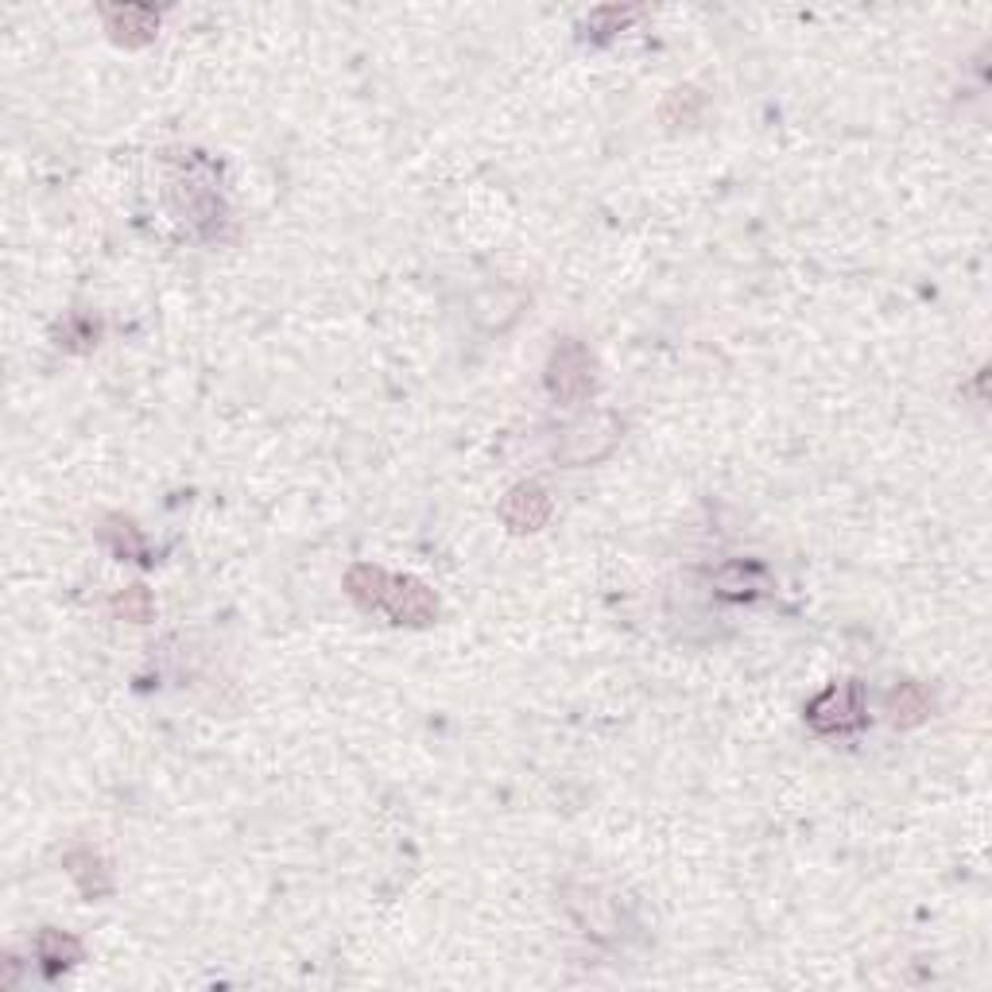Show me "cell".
Masks as SVG:
<instances>
[{"instance_id": "52a82bcc", "label": "cell", "mask_w": 992, "mask_h": 992, "mask_svg": "<svg viewBox=\"0 0 992 992\" xmlns=\"http://www.w3.org/2000/svg\"><path fill=\"white\" fill-rule=\"evenodd\" d=\"M888 710H891V721H896V725H904V729H907V725H919V721H923L926 713H931V698H926L923 686L904 683L896 694H891Z\"/></svg>"}, {"instance_id": "8992f818", "label": "cell", "mask_w": 992, "mask_h": 992, "mask_svg": "<svg viewBox=\"0 0 992 992\" xmlns=\"http://www.w3.org/2000/svg\"><path fill=\"white\" fill-rule=\"evenodd\" d=\"M388 582H392V578H388L385 570H377V566H353L350 578H345V590H350L353 601L373 609V605H385Z\"/></svg>"}, {"instance_id": "5b68a950", "label": "cell", "mask_w": 992, "mask_h": 992, "mask_svg": "<svg viewBox=\"0 0 992 992\" xmlns=\"http://www.w3.org/2000/svg\"><path fill=\"white\" fill-rule=\"evenodd\" d=\"M105 16H109V32L129 47L147 44L155 35V24H160V16L152 9H137V4H129V9H105Z\"/></svg>"}, {"instance_id": "3957f363", "label": "cell", "mask_w": 992, "mask_h": 992, "mask_svg": "<svg viewBox=\"0 0 992 992\" xmlns=\"http://www.w3.org/2000/svg\"><path fill=\"white\" fill-rule=\"evenodd\" d=\"M385 605L400 625H430L438 613L435 593H430L423 582H415V578H395V582H388Z\"/></svg>"}, {"instance_id": "9c48e42d", "label": "cell", "mask_w": 992, "mask_h": 992, "mask_svg": "<svg viewBox=\"0 0 992 992\" xmlns=\"http://www.w3.org/2000/svg\"><path fill=\"white\" fill-rule=\"evenodd\" d=\"M102 535H105V543H113V551H117L120 558H140V555H144V540H140L137 528H132L129 520H120V516L105 520Z\"/></svg>"}, {"instance_id": "30bf717a", "label": "cell", "mask_w": 992, "mask_h": 992, "mask_svg": "<svg viewBox=\"0 0 992 992\" xmlns=\"http://www.w3.org/2000/svg\"><path fill=\"white\" fill-rule=\"evenodd\" d=\"M117 613L125 616V621H147V613H152V601H147V593L140 590V586H132V590H125L117 598Z\"/></svg>"}, {"instance_id": "ba28073f", "label": "cell", "mask_w": 992, "mask_h": 992, "mask_svg": "<svg viewBox=\"0 0 992 992\" xmlns=\"http://www.w3.org/2000/svg\"><path fill=\"white\" fill-rule=\"evenodd\" d=\"M39 958H44L51 969H59V966H70V961L82 958V946H78L70 934L44 931V934H39Z\"/></svg>"}, {"instance_id": "7a4b0ae2", "label": "cell", "mask_w": 992, "mask_h": 992, "mask_svg": "<svg viewBox=\"0 0 992 992\" xmlns=\"http://www.w3.org/2000/svg\"><path fill=\"white\" fill-rule=\"evenodd\" d=\"M551 392L563 403H578L593 392V373H590V353L578 342H563L551 357Z\"/></svg>"}, {"instance_id": "277c9868", "label": "cell", "mask_w": 992, "mask_h": 992, "mask_svg": "<svg viewBox=\"0 0 992 992\" xmlns=\"http://www.w3.org/2000/svg\"><path fill=\"white\" fill-rule=\"evenodd\" d=\"M500 516H505V523L512 531H540L543 523H547V516H551V500H547L543 488L520 485V488H512V493L505 496Z\"/></svg>"}, {"instance_id": "6da1fadb", "label": "cell", "mask_w": 992, "mask_h": 992, "mask_svg": "<svg viewBox=\"0 0 992 992\" xmlns=\"http://www.w3.org/2000/svg\"><path fill=\"white\" fill-rule=\"evenodd\" d=\"M806 721L818 733H846V729L861 725V686L841 683L830 686L826 694H818L811 701V710H806Z\"/></svg>"}]
</instances>
